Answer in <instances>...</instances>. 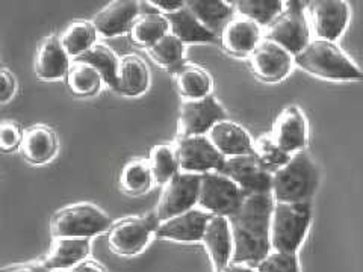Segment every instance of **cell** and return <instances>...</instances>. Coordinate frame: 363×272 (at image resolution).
Masks as SVG:
<instances>
[{
    "mask_svg": "<svg viewBox=\"0 0 363 272\" xmlns=\"http://www.w3.org/2000/svg\"><path fill=\"white\" fill-rule=\"evenodd\" d=\"M272 206L274 200L271 197V192L245 194L240 206L227 218L233 244L230 264L256 266L269 253Z\"/></svg>",
    "mask_w": 363,
    "mask_h": 272,
    "instance_id": "obj_1",
    "label": "cell"
},
{
    "mask_svg": "<svg viewBox=\"0 0 363 272\" xmlns=\"http://www.w3.org/2000/svg\"><path fill=\"white\" fill-rule=\"evenodd\" d=\"M320 185V169L313 159L298 152L271 173V197L276 203H311Z\"/></svg>",
    "mask_w": 363,
    "mask_h": 272,
    "instance_id": "obj_2",
    "label": "cell"
},
{
    "mask_svg": "<svg viewBox=\"0 0 363 272\" xmlns=\"http://www.w3.org/2000/svg\"><path fill=\"white\" fill-rule=\"evenodd\" d=\"M294 64L303 72L327 81H360L363 73L336 42L313 38L294 56Z\"/></svg>",
    "mask_w": 363,
    "mask_h": 272,
    "instance_id": "obj_3",
    "label": "cell"
},
{
    "mask_svg": "<svg viewBox=\"0 0 363 272\" xmlns=\"http://www.w3.org/2000/svg\"><path fill=\"white\" fill-rule=\"evenodd\" d=\"M312 221L311 203H276L269 220L271 249L298 253Z\"/></svg>",
    "mask_w": 363,
    "mask_h": 272,
    "instance_id": "obj_4",
    "label": "cell"
},
{
    "mask_svg": "<svg viewBox=\"0 0 363 272\" xmlns=\"http://www.w3.org/2000/svg\"><path fill=\"white\" fill-rule=\"evenodd\" d=\"M112 220L93 203H73L56 210L50 218V234L56 237H84L106 233Z\"/></svg>",
    "mask_w": 363,
    "mask_h": 272,
    "instance_id": "obj_5",
    "label": "cell"
},
{
    "mask_svg": "<svg viewBox=\"0 0 363 272\" xmlns=\"http://www.w3.org/2000/svg\"><path fill=\"white\" fill-rule=\"evenodd\" d=\"M265 40L279 44L292 58L300 53L312 40L306 4L300 0L283 4L281 13L267 26Z\"/></svg>",
    "mask_w": 363,
    "mask_h": 272,
    "instance_id": "obj_6",
    "label": "cell"
},
{
    "mask_svg": "<svg viewBox=\"0 0 363 272\" xmlns=\"http://www.w3.org/2000/svg\"><path fill=\"white\" fill-rule=\"evenodd\" d=\"M157 224L155 213L126 217L112 222L106 232L111 251L120 257L138 256L155 237Z\"/></svg>",
    "mask_w": 363,
    "mask_h": 272,
    "instance_id": "obj_7",
    "label": "cell"
},
{
    "mask_svg": "<svg viewBox=\"0 0 363 272\" xmlns=\"http://www.w3.org/2000/svg\"><path fill=\"white\" fill-rule=\"evenodd\" d=\"M244 196L238 185L220 171L199 176L197 208L209 215L229 218Z\"/></svg>",
    "mask_w": 363,
    "mask_h": 272,
    "instance_id": "obj_8",
    "label": "cell"
},
{
    "mask_svg": "<svg viewBox=\"0 0 363 272\" xmlns=\"http://www.w3.org/2000/svg\"><path fill=\"white\" fill-rule=\"evenodd\" d=\"M173 147L180 173L200 176L211 171H220L225 159L212 145L206 135L177 138Z\"/></svg>",
    "mask_w": 363,
    "mask_h": 272,
    "instance_id": "obj_9",
    "label": "cell"
},
{
    "mask_svg": "<svg viewBox=\"0 0 363 272\" xmlns=\"http://www.w3.org/2000/svg\"><path fill=\"white\" fill-rule=\"evenodd\" d=\"M162 186L161 197L153 212L159 222L197 208L199 174L179 171Z\"/></svg>",
    "mask_w": 363,
    "mask_h": 272,
    "instance_id": "obj_10",
    "label": "cell"
},
{
    "mask_svg": "<svg viewBox=\"0 0 363 272\" xmlns=\"http://www.w3.org/2000/svg\"><path fill=\"white\" fill-rule=\"evenodd\" d=\"M224 118H227V112L213 94L196 100H185L179 109L177 138L206 135L215 123Z\"/></svg>",
    "mask_w": 363,
    "mask_h": 272,
    "instance_id": "obj_11",
    "label": "cell"
},
{
    "mask_svg": "<svg viewBox=\"0 0 363 272\" xmlns=\"http://www.w3.org/2000/svg\"><path fill=\"white\" fill-rule=\"evenodd\" d=\"M309 6V26L315 38L336 42L350 21V6L345 0H313Z\"/></svg>",
    "mask_w": 363,
    "mask_h": 272,
    "instance_id": "obj_12",
    "label": "cell"
},
{
    "mask_svg": "<svg viewBox=\"0 0 363 272\" xmlns=\"http://www.w3.org/2000/svg\"><path fill=\"white\" fill-rule=\"evenodd\" d=\"M220 173L229 177L244 194H260L271 189V173L253 153L225 157Z\"/></svg>",
    "mask_w": 363,
    "mask_h": 272,
    "instance_id": "obj_13",
    "label": "cell"
},
{
    "mask_svg": "<svg viewBox=\"0 0 363 272\" xmlns=\"http://www.w3.org/2000/svg\"><path fill=\"white\" fill-rule=\"evenodd\" d=\"M247 58L255 76L268 84L283 81L291 73L294 65L292 56L279 44L269 40H260Z\"/></svg>",
    "mask_w": 363,
    "mask_h": 272,
    "instance_id": "obj_14",
    "label": "cell"
},
{
    "mask_svg": "<svg viewBox=\"0 0 363 272\" xmlns=\"http://www.w3.org/2000/svg\"><path fill=\"white\" fill-rule=\"evenodd\" d=\"M269 136L274 144L288 154L304 152L308 145L309 129L303 110L295 105L281 109L272 123Z\"/></svg>",
    "mask_w": 363,
    "mask_h": 272,
    "instance_id": "obj_15",
    "label": "cell"
},
{
    "mask_svg": "<svg viewBox=\"0 0 363 272\" xmlns=\"http://www.w3.org/2000/svg\"><path fill=\"white\" fill-rule=\"evenodd\" d=\"M209 218V213L199 208L179 213L157 224L155 237L161 241H172L180 244L201 242V236Z\"/></svg>",
    "mask_w": 363,
    "mask_h": 272,
    "instance_id": "obj_16",
    "label": "cell"
},
{
    "mask_svg": "<svg viewBox=\"0 0 363 272\" xmlns=\"http://www.w3.org/2000/svg\"><path fill=\"white\" fill-rule=\"evenodd\" d=\"M140 16V4L136 0H112L101 8L91 23L97 35L113 38L129 32L133 20Z\"/></svg>",
    "mask_w": 363,
    "mask_h": 272,
    "instance_id": "obj_17",
    "label": "cell"
},
{
    "mask_svg": "<svg viewBox=\"0 0 363 272\" xmlns=\"http://www.w3.org/2000/svg\"><path fill=\"white\" fill-rule=\"evenodd\" d=\"M201 244L206 248L213 272H223L230 264L233 251L229 220L218 215H209L208 222L204 225Z\"/></svg>",
    "mask_w": 363,
    "mask_h": 272,
    "instance_id": "obj_18",
    "label": "cell"
},
{
    "mask_svg": "<svg viewBox=\"0 0 363 272\" xmlns=\"http://www.w3.org/2000/svg\"><path fill=\"white\" fill-rule=\"evenodd\" d=\"M208 140L215 149L224 157L241 156L253 153V138L241 126L229 118H224L213 126L206 133Z\"/></svg>",
    "mask_w": 363,
    "mask_h": 272,
    "instance_id": "obj_19",
    "label": "cell"
},
{
    "mask_svg": "<svg viewBox=\"0 0 363 272\" xmlns=\"http://www.w3.org/2000/svg\"><path fill=\"white\" fill-rule=\"evenodd\" d=\"M220 40L227 53L248 56L262 40V28L244 17H232L220 32Z\"/></svg>",
    "mask_w": 363,
    "mask_h": 272,
    "instance_id": "obj_20",
    "label": "cell"
},
{
    "mask_svg": "<svg viewBox=\"0 0 363 272\" xmlns=\"http://www.w3.org/2000/svg\"><path fill=\"white\" fill-rule=\"evenodd\" d=\"M18 150L29 164L40 165L50 161L58 150V136L45 124H32L23 130Z\"/></svg>",
    "mask_w": 363,
    "mask_h": 272,
    "instance_id": "obj_21",
    "label": "cell"
},
{
    "mask_svg": "<svg viewBox=\"0 0 363 272\" xmlns=\"http://www.w3.org/2000/svg\"><path fill=\"white\" fill-rule=\"evenodd\" d=\"M91 251L89 239L84 237H56L41 264L49 271H68L82 260L88 259Z\"/></svg>",
    "mask_w": 363,
    "mask_h": 272,
    "instance_id": "obj_22",
    "label": "cell"
},
{
    "mask_svg": "<svg viewBox=\"0 0 363 272\" xmlns=\"http://www.w3.org/2000/svg\"><path fill=\"white\" fill-rule=\"evenodd\" d=\"M70 62V56L62 49L60 37L50 35L38 45L33 70L43 81H58L65 77Z\"/></svg>",
    "mask_w": 363,
    "mask_h": 272,
    "instance_id": "obj_23",
    "label": "cell"
},
{
    "mask_svg": "<svg viewBox=\"0 0 363 272\" xmlns=\"http://www.w3.org/2000/svg\"><path fill=\"white\" fill-rule=\"evenodd\" d=\"M150 85V72L147 64L136 55H124L118 61L113 91L123 96H140Z\"/></svg>",
    "mask_w": 363,
    "mask_h": 272,
    "instance_id": "obj_24",
    "label": "cell"
},
{
    "mask_svg": "<svg viewBox=\"0 0 363 272\" xmlns=\"http://www.w3.org/2000/svg\"><path fill=\"white\" fill-rule=\"evenodd\" d=\"M174 85L180 97L196 100L212 94V76L200 65L182 62L174 67Z\"/></svg>",
    "mask_w": 363,
    "mask_h": 272,
    "instance_id": "obj_25",
    "label": "cell"
},
{
    "mask_svg": "<svg viewBox=\"0 0 363 272\" xmlns=\"http://www.w3.org/2000/svg\"><path fill=\"white\" fill-rule=\"evenodd\" d=\"M169 25V33L176 37L182 44H200V42H215L218 38L217 33L211 32L206 26L194 17V14L185 6L176 11L173 14L165 16Z\"/></svg>",
    "mask_w": 363,
    "mask_h": 272,
    "instance_id": "obj_26",
    "label": "cell"
},
{
    "mask_svg": "<svg viewBox=\"0 0 363 272\" xmlns=\"http://www.w3.org/2000/svg\"><path fill=\"white\" fill-rule=\"evenodd\" d=\"M186 8L211 32L217 33L233 17V5L225 0H186Z\"/></svg>",
    "mask_w": 363,
    "mask_h": 272,
    "instance_id": "obj_27",
    "label": "cell"
},
{
    "mask_svg": "<svg viewBox=\"0 0 363 272\" xmlns=\"http://www.w3.org/2000/svg\"><path fill=\"white\" fill-rule=\"evenodd\" d=\"M65 85L70 93L77 97H91L99 93L101 76L93 65L84 61L73 60L65 74Z\"/></svg>",
    "mask_w": 363,
    "mask_h": 272,
    "instance_id": "obj_28",
    "label": "cell"
},
{
    "mask_svg": "<svg viewBox=\"0 0 363 272\" xmlns=\"http://www.w3.org/2000/svg\"><path fill=\"white\" fill-rule=\"evenodd\" d=\"M120 189L128 196H143L155 183L147 159H132L123 165L118 177Z\"/></svg>",
    "mask_w": 363,
    "mask_h": 272,
    "instance_id": "obj_29",
    "label": "cell"
},
{
    "mask_svg": "<svg viewBox=\"0 0 363 272\" xmlns=\"http://www.w3.org/2000/svg\"><path fill=\"white\" fill-rule=\"evenodd\" d=\"M97 40V32L91 21H73L68 25L60 37L62 49L73 60L81 58Z\"/></svg>",
    "mask_w": 363,
    "mask_h": 272,
    "instance_id": "obj_30",
    "label": "cell"
},
{
    "mask_svg": "<svg viewBox=\"0 0 363 272\" xmlns=\"http://www.w3.org/2000/svg\"><path fill=\"white\" fill-rule=\"evenodd\" d=\"M169 32V25L165 16L159 13H145L140 14L132 23L129 29L130 40L143 45V47H149L153 42Z\"/></svg>",
    "mask_w": 363,
    "mask_h": 272,
    "instance_id": "obj_31",
    "label": "cell"
},
{
    "mask_svg": "<svg viewBox=\"0 0 363 272\" xmlns=\"http://www.w3.org/2000/svg\"><path fill=\"white\" fill-rule=\"evenodd\" d=\"M283 0H235L233 9L240 17L255 21L257 26H268L283 9Z\"/></svg>",
    "mask_w": 363,
    "mask_h": 272,
    "instance_id": "obj_32",
    "label": "cell"
},
{
    "mask_svg": "<svg viewBox=\"0 0 363 272\" xmlns=\"http://www.w3.org/2000/svg\"><path fill=\"white\" fill-rule=\"evenodd\" d=\"M77 60L93 65L100 73L101 81L113 89V86H116L117 68H118L120 58L111 47H108V45H105V44L96 42L93 47H91L86 53H84L81 58H77Z\"/></svg>",
    "mask_w": 363,
    "mask_h": 272,
    "instance_id": "obj_33",
    "label": "cell"
},
{
    "mask_svg": "<svg viewBox=\"0 0 363 272\" xmlns=\"http://www.w3.org/2000/svg\"><path fill=\"white\" fill-rule=\"evenodd\" d=\"M147 162H149L155 183L165 185L169 178L179 173V165L173 145L157 144L152 147Z\"/></svg>",
    "mask_w": 363,
    "mask_h": 272,
    "instance_id": "obj_34",
    "label": "cell"
},
{
    "mask_svg": "<svg viewBox=\"0 0 363 272\" xmlns=\"http://www.w3.org/2000/svg\"><path fill=\"white\" fill-rule=\"evenodd\" d=\"M147 53L150 58L162 67H177L184 62L186 45L182 44L172 33H167L162 38H159L156 42L147 47Z\"/></svg>",
    "mask_w": 363,
    "mask_h": 272,
    "instance_id": "obj_35",
    "label": "cell"
},
{
    "mask_svg": "<svg viewBox=\"0 0 363 272\" xmlns=\"http://www.w3.org/2000/svg\"><path fill=\"white\" fill-rule=\"evenodd\" d=\"M253 156L269 173H272L274 169L285 164L291 154L285 153L280 147H277L269 135H262L253 141Z\"/></svg>",
    "mask_w": 363,
    "mask_h": 272,
    "instance_id": "obj_36",
    "label": "cell"
},
{
    "mask_svg": "<svg viewBox=\"0 0 363 272\" xmlns=\"http://www.w3.org/2000/svg\"><path fill=\"white\" fill-rule=\"evenodd\" d=\"M255 268L257 272H300V260L297 253L269 249Z\"/></svg>",
    "mask_w": 363,
    "mask_h": 272,
    "instance_id": "obj_37",
    "label": "cell"
},
{
    "mask_svg": "<svg viewBox=\"0 0 363 272\" xmlns=\"http://www.w3.org/2000/svg\"><path fill=\"white\" fill-rule=\"evenodd\" d=\"M23 130L13 121L0 123V150L9 153L18 150Z\"/></svg>",
    "mask_w": 363,
    "mask_h": 272,
    "instance_id": "obj_38",
    "label": "cell"
},
{
    "mask_svg": "<svg viewBox=\"0 0 363 272\" xmlns=\"http://www.w3.org/2000/svg\"><path fill=\"white\" fill-rule=\"evenodd\" d=\"M17 81L6 68H0V105H5L16 96Z\"/></svg>",
    "mask_w": 363,
    "mask_h": 272,
    "instance_id": "obj_39",
    "label": "cell"
},
{
    "mask_svg": "<svg viewBox=\"0 0 363 272\" xmlns=\"http://www.w3.org/2000/svg\"><path fill=\"white\" fill-rule=\"evenodd\" d=\"M149 5L156 8L159 11V14L168 16L184 8L185 0H173V2H168V0H150Z\"/></svg>",
    "mask_w": 363,
    "mask_h": 272,
    "instance_id": "obj_40",
    "label": "cell"
},
{
    "mask_svg": "<svg viewBox=\"0 0 363 272\" xmlns=\"http://www.w3.org/2000/svg\"><path fill=\"white\" fill-rule=\"evenodd\" d=\"M68 272H106V268L101 264L96 262V260L85 259L82 262L74 265L72 269H68Z\"/></svg>",
    "mask_w": 363,
    "mask_h": 272,
    "instance_id": "obj_41",
    "label": "cell"
},
{
    "mask_svg": "<svg viewBox=\"0 0 363 272\" xmlns=\"http://www.w3.org/2000/svg\"><path fill=\"white\" fill-rule=\"evenodd\" d=\"M0 272H50L41 262L38 264H21L4 268Z\"/></svg>",
    "mask_w": 363,
    "mask_h": 272,
    "instance_id": "obj_42",
    "label": "cell"
},
{
    "mask_svg": "<svg viewBox=\"0 0 363 272\" xmlns=\"http://www.w3.org/2000/svg\"><path fill=\"white\" fill-rule=\"evenodd\" d=\"M223 272H257L256 268L245 264H229Z\"/></svg>",
    "mask_w": 363,
    "mask_h": 272,
    "instance_id": "obj_43",
    "label": "cell"
},
{
    "mask_svg": "<svg viewBox=\"0 0 363 272\" xmlns=\"http://www.w3.org/2000/svg\"><path fill=\"white\" fill-rule=\"evenodd\" d=\"M50 272H61V271H50Z\"/></svg>",
    "mask_w": 363,
    "mask_h": 272,
    "instance_id": "obj_44",
    "label": "cell"
}]
</instances>
